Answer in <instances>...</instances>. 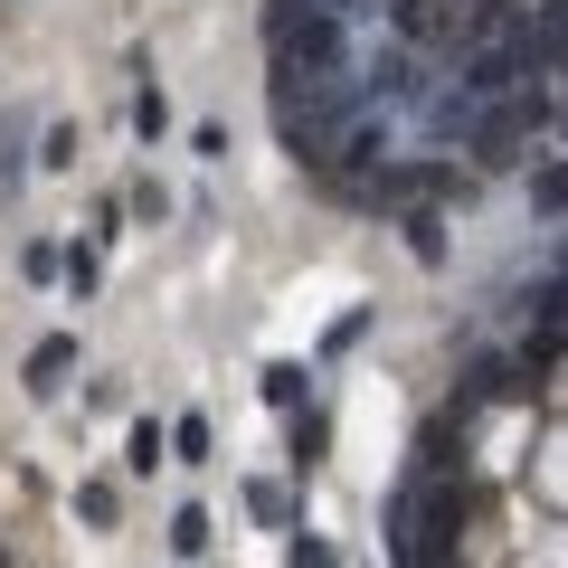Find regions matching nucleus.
<instances>
[{"label":"nucleus","mask_w":568,"mask_h":568,"mask_svg":"<svg viewBox=\"0 0 568 568\" xmlns=\"http://www.w3.org/2000/svg\"><path fill=\"white\" fill-rule=\"evenodd\" d=\"M388 20H398V39H426V48H455L474 29L455 0H388Z\"/></svg>","instance_id":"nucleus-1"},{"label":"nucleus","mask_w":568,"mask_h":568,"mask_svg":"<svg viewBox=\"0 0 568 568\" xmlns=\"http://www.w3.org/2000/svg\"><path fill=\"white\" fill-rule=\"evenodd\" d=\"M162 455H171V426H162V417H142V426H133V446H123V465H133V474H152Z\"/></svg>","instance_id":"nucleus-2"},{"label":"nucleus","mask_w":568,"mask_h":568,"mask_svg":"<svg viewBox=\"0 0 568 568\" xmlns=\"http://www.w3.org/2000/svg\"><path fill=\"white\" fill-rule=\"evenodd\" d=\"M133 133H142V142L171 133V95H162V85H142V95H133Z\"/></svg>","instance_id":"nucleus-3"},{"label":"nucleus","mask_w":568,"mask_h":568,"mask_svg":"<svg viewBox=\"0 0 568 568\" xmlns=\"http://www.w3.org/2000/svg\"><path fill=\"white\" fill-rule=\"evenodd\" d=\"M67 361H77V342H39V351H29V388H58Z\"/></svg>","instance_id":"nucleus-4"},{"label":"nucleus","mask_w":568,"mask_h":568,"mask_svg":"<svg viewBox=\"0 0 568 568\" xmlns=\"http://www.w3.org/2000/svg\"><path fill=\"white\" fill-rule=\"evenodd\" d=\"M171 549H181V559H200V549H209V511H200V503L171 511Z\"/></svg>","instance_id":"nucleus-5"},{"label":"nucleus","mask_w":568,"mask_h":568,"mask_svg":"<svg viewBox=\"0 0 568 568\" xmlns=\"http://www.w3.org/2000/svg\"><path fill=\"white\" fill-rule=\"evenodd\" d=\"M171 446H181V465H209V417H181V426H171Z\"/></svg>","instance_id":"nucleus-6"},{"label":"nucleus","mask_w":568,"mask_h":568,"mask_svg":"<svg viewBox=\"0 0 568 568\" xmlns=\"http://www.w3.org/2000/svg\"><path fill=\"white\" fill-rule=\"evenodd\" d=\"M294 568H342V559H332L323 540H294Z\"/></svg>","instance_id":"nucleus-7"}]
</instances>
